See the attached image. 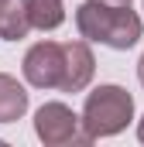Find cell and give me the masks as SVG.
I'll return each mask as SVG.
<instances>
[{
  "mask_svg": "<svg viewBox=\"0 0 144 147\" xmlns=\"http://www.w3.org/2000/svg\"><path fill=\"white\" fill-rule=\"evenodd\" d=\"M75 28L86 41H100L107 48L127 51L141 38V17L130 7H110L100 0H86L75 10Z\"/></svg>",
  "mask_w": 144,
  "mask_h": 147,
  "instance_id": "obj_1",
  "label": "cell"
},
{
  "mask_svg": "<svg viewBox=\"0 0 144 147\" xmlns=\"http://www.w3.org/2000/svg\"><path fill=\"white\" fill-rule=\"evenodd\" d=\"M134 120V96L120 86H100L86 96L82 106V134L86 140H100L120 134Z\"/></svg>",
  "mask_w": 144,
  "mask_h": 147,
  "instance_id": "obj_2",
  "label": "cell"
},
{
  "mask_svg": "<svg viewBox=\"0 0 144 147\" xmlns=\"http://www.w3.org/2000/svg\"><path fill=\"white\" fill-rule=\"evenodd\" d=\"M24 79L35 89H62L65 79V45L38 41L24 55Z\"/></svg>",
  "mask_w": 144,
  "mask_h": 147,
  "instance_id": "obj_3",
  "label": "cell"
},
{
  "mask_svg": "<svg viewBox=\"0 0 144 147\" xmlns=\"http://www.w3.org/2000/svg\"><path fill=\"white\" fill-rule=\"evenodd\" d=\"M82 120L65 106V103H45L35 113V134L41 144L58 147V144H89L86 134H79Z\"/></svg>",
  "mask_w": 144,
  "mask_h": 147,
  "instance_id": "obj_4",
  "label": "cell"
},
{
  "mask_svg": "<svg viewBox=\"0 0 144 147\" xmlns=\"http://www.w3.org/2000/svg\"><path fill=\"white\" fill-rule=\"evenodd\" d=\"M96 72V58L86 41H65V79L62 92H82Z\"/></svg>",
  "mask_w": 144,
  "mask_h": 147,
  "instance_id": "obj_5",
  "label": "cell"
},
{
  "mask_svg": "<svg viewBox=\"0 0 144 147\" xmlns=\"http://www.w3.org/2000/svg\"><path fill=\"white\" fill-rule=\"evenodd\" d=\"M31 24V7L28 0H0V38L3 41H21Z\"/></svg>",
  "mask_w": 144,
  "mask_h": 147,
  "instance_id": "obj_6",
  "label": "cell"
},
{
  "mask_svg": "<svg viewBox=\"0 0 144 147\" xmlns=\"http://www.w3.org/2000/svg\"><path fill=\"white\" fill-rule=\"evenodd\" d=\"M28 113V92L14 75L0 72V123H14Z\"/></svg>",
  "mask_w": 144,
  "mask_h": 147,
  "instance_id": "obj_7",
  "label": "cell"
},
{
  "mask_svg": "<svg viewBox=\"0 0 144 147\" xmlns=\"http://www.w3.org/2000/svg\"><path fill=\"white\" fill-rule=\"evenodd\" d=\"M28 7H31V24L41 28V31H55L65 21L62 0H28Z\"/></svg>",
  "mask_w": 144,
  "mask_h": 147,
  "instance_id": "obj_8",
  "label": "cell"
},
{
  "mask_svg": "<svg viewBox=\"0 0 144 147\" xmlns=\"http://www.w3.org/2000/svg\"><path fill=\"white\" fill-rule=\"evenodd\" d=\"M100 3H110V7H130V0H100Z\"/></svg>",
  "mask_w": 144,
  "mask_h": 147,
  "instance_id": "obj_9",
  "label": "cell"
},
{
  "mask_svg": "<svg viewBox=\"0 0 144 147\" xmlns=\"http://www.w3.org/2000/svg\"><path fill=\"white\" fill-rule=\"evenodd\" d=\"M137 79H141V86H144V55H141V62H137Z\"/></svg>",
  "mask_w": 144,
  "mask_h": 147,
  "instance_id": "obj_10",
  "label": "cell"
},
{
  "mask_svg": "<svg viewBox=\"0 0 144 147\" xmlns=\"http://www.w3.org/2000/svg\"><path fill=\"white\" fill-rule=\"evenodd\" d=\"M137 137H141V144H144V120L137 123Z\"/></svg>",
  "mask_w": 144,
  "mask_h": 147,
  "instance_id": "obj_11",
  "label": "cell"
}]
</instances>
